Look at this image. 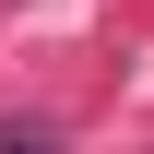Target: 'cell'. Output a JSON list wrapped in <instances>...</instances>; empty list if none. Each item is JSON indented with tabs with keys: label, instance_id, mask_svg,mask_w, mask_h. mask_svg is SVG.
Masks as SVG:
<instances>
[{
	"label": "cell",
	"instance_id": "obj_1",
	"mask_svg": "<svg viewBox=\"0 0 154 154\" xmlns=\"http://www.w3.org/2000/svg\"><path fill=\"white\" fill-rule=\"evenodd\" d=\"M0 154H48V131H0Z\"/></svg>",
	"mask_w": 154,
	"mask_h": 154
}]
</instances>
